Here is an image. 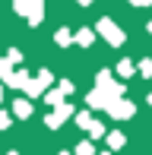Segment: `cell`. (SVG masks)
I'll return each instance as SVG.
<instances>
[{"mask_svg": "<svg viewBox=\"0 0 152 155\" xmlns=\"http://www.w3.org/2000/svg\"><path fill=\"white\" fill-rule=\"evenodd\" d=\"M16 10L29 16V22H38L41 19V0H16Z\"/></svg>", "mask_w": 152, "mask_h": 155, "instance_id": "1", "label": "cell"}, {"mask_svg": "<svg viewBox=\"0 0 152 155\" xmlns=\"http://www.w3.org/2000/svg\"><path fill=\"white\" fill-rule=\"evenodd\" d=\"M105 111H108L111 117H117V120H124V117H133V111H136V108H133L130 101H121V98H114V101L108 104Z\"/></svg>", "mask_w": 152, "mask_h": 155, "instance_id": "2", "label": "cell"}, {"mask_svg": "<svg viewBox=\"0 0 152 155\" xmlns=\"http://www.w3.org/2000/svg\"><path fill=\"white\" fill-rule=\"evenodd\" d=\"M98 32L105 35V38L111 41V45H121V41H124V32L117 29V25L111 22V19H101V22H98Z\"/></svg>", "mask_w": 152, "mask_h": 155, "instance_id": "3", "label": "cell"}, {"mask_svg": "<svg viewBox=\"0 0 152 155\" xmlns=\"http://www.w3.org/2000/svg\"><path fill=\"white\" fill-rule=\"evenodd\" d=\"M70 114H73V108H70V104H64V101H60V104H54V114H48V127H60Z\"/></svg>", "mask_w": 152, "mask_h": 155, "instance_id": "4", "label": "cell"}, {"mask_svg": "<svg viewBox=\"0 0 152 155\" xmlns=\"http://www.w3.org/2000/svg\"><path fill=\"white\" fill-rule=\"evenodd\" d=\"M86 130H89V136H92V139H98L101 133H105V127H101V124H95V120H89V127H86Z\"/></svg>", "mask_w": 152, "mask_h": 155, "instance_id": "5", "label": "cell"}, {"mask_svg": "<svg viewBox=\"0 0 152 155\" xmlns=\"http://www.w3.org/2000/svg\"><path fill=\"white\" fill-rule=\"evenodd\" d=\"M76 41H79V45H92V32H89V29H79V32H76Z\"/></svg>", "mask_w": 152, "mask_h": 155, "instance_id": "6", "label": "cell"}, {"mask_svg": "<svg viewBox=\"0 0 152 155\" xmlns=\"http://www.w3.org/2000/svg\"><path fill=\"white\" fill-rule=\"evenodd\" d=\"M117 73H121V76H130V73H133V63H130V60H121V67H117Z\"/></svg>", "mask_w": 152, "mask_h": 155, "instance_id": "7", "label": "cell"}, {"mask_svg": "<svg viewBox=\"0 0 152 155\" xmlns=\"http://www.w3.org/2000/svg\"><path fill=\"white\" fill-rule=\"evenodd\" d=\"M16 114H19V117H29V114H32V108H29L25 101H16Z\"/></svg>", "mask_w": 152, "mask_h": 155, "instance_id": "8", "label": "cell"}, {"mask_svg": "<svg viewBox=\"0 0 152 155\" xmlns=\"http://www.w3.org/2000/svg\"><path fill=\"white\" fill-rule=\"evenodd\" d=\"M57 41H60V45H70V41H73V35L67 32V29H60V32H57Z\"/></svg>", "mask_w": 152, "mask_h": 155, "instance_id": "9", "label": "cell"}, {"mask_svg": "<svg viewBox=\"0 0 152 155\" xmlns=\"http://www.w3.org/2000/svg\"><path fill=\"white\" fill-rule=\"evenodd\" d=\"M108 143L117 149V146H124V136H121V133H111V136H108Z\"/></svg>", "mask_w": 152, "mask_h": 155, "instance_id": "10", "label": "cell"}, {"mask_svg": "<svg viewBox=\"0 0 152 155\" xmlns=\"http://www.w3.org/2000/svg\"><path fill=\"white\" fill-rule=\"evenodd\" d=\"M140 73H143V76H152V60H143V63H140Z\"/></svg>", "mask_w": 152, "mask_h": 155, "instance_id": "11", "label": "cell"}, {"mask_svg": "<svg viewBox=\"0 0 152 155\" xmlns=\"http://www.w3.org/2000/svg\"><path fill=\"white\" fill-rule=\"evenodd\" d=\"M76 152H79V155H92V143H82Z\"/></svg>", "mask_w": 152, "mask_h": 155, "instance_id": "12", "label": "cell"}, {"mask_svg": "<svg viewBox=\"0 0 152 155\" xmlns=\"http://www.w3.org/2000/svg\"><path fill=\"white\" fill-rule=\"evenodd\" d=\"M130 3H136V6H149L152 0H130Z\"/></svg>", "mask_w": 152, "mask_h": 155, "instance_id": "13", "label": "cell"}, {"mask_svg": "<svg viewBox=\"0 0 152 155\" xmlns=\"http://www.w3.org/2000/svg\"><path fill=\"white\" fill-rule=\"evenodd\" d=\"M6 124H10V117H6V114H0V130H3Z\"/></svg>", "mask_w": 152, "mask_h": 155, "instance_id": "14", "label": "cell"}, {"mask_svg": "<svg viewBox=\"0 0 152 155\" xmlns=\"http://www.w3.org/2000/svg\"><path fill=\"white\" fill-rule=\"evenodd\" d=\"M79 3H82V6H86V3H92V0H79Z\"/></svg>", "mask_w": 152, "mask_h": 155, "instance_id": "15", "label": "cell"}, {"mask_svg": "<svg viewBox=\"0 0 152 155\" xmlns=\"http://www.w3.org/2000/svg\"><path fill=\"white\" fill-rule=\"evenodd\" d=\"M149 32H152V22H149Z\"/></svg>", "mask_w": 152, "mask_h": 155, "instance_id": "16", "label": "cell"}, {"mask_svg": "<svg viewBox=\"0 0 152 155\" xmlns=\"http://www.w3.org/2000/svg\"><path fill=\"white\" fill-rule=\"evenodd\" d=\"M60 155H67V152H60Z\"/></svg>", "mask_w": 152, "mask_h": 155, "instance_id": "17", "label": "cell"}, {"mask_svg": "<svg viewBox=\"0 0 152 155\" xmlns=\"http://www.w3.org/2000/svg\"><path fill=\"white\" fill-rule=\"evenodd\" d=\"M10 155H16V152H10Z\"/></svg>", "mask_w": 152, "mask_h": 155, "instance_id": "18", "label": "cell"}, {"mask_svg": "<svg viewBox=\"0 0 152 155\" xmlns=\"http://www.w3.org/2000/svg\"><path fill=\"white\" fill-rule=\"evenodd\" d=\"M101 155H108V152H101Z\"/></svg>", "mask_w": 152, "mask_h": 155, "instance_id": "19", "label": "cell"}]
</instances>
